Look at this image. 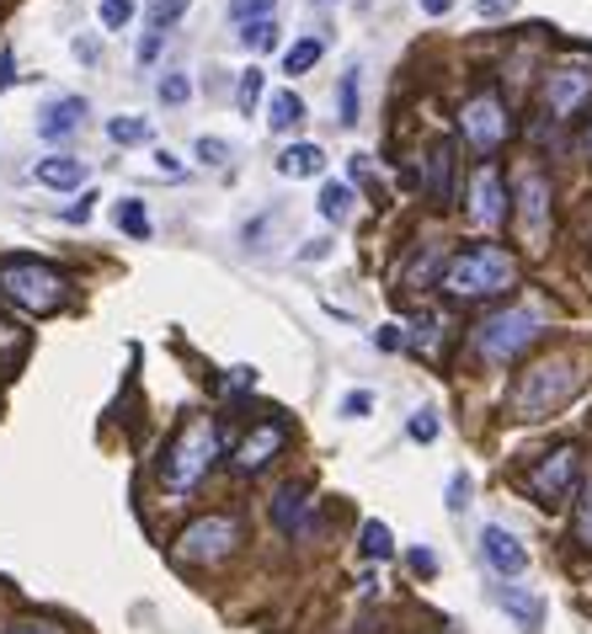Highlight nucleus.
I'll use <instances>...</instances> for the list:
<instances>
[{
  "mask_svg": "<svg viewBox=\"0 0 592 634\" xmlns=\"http://www.w3.org/2000/svg\"><path fill=\"white\" fill-rule=\"evenodd\" d=\"M443 293L448 299H497V293H508L517 283V262L508 245H497V240H475L465 251H454L448 256V267H443Z\"/></svg>",
  "mask_w": 592,
  "mask_h": 634,
  "instance_id": "nucleus-1",
  "label": "nucleus"
},
{
  "mask_svg": "<svg viewBox=\"0 0 592 634\" xmlns=\"http://www.w3.org/2000/svg\"><path fill=\"white\" fill-rule=\"evenodd\" d=\"M219 448H225V442H219V422H214L208 411H193V416L182 422V433L171 437L166 459H160V485H166V496H187V491H197V480L219 464Z\"/></svg>",
  "mask_w": 592,
  "mask_h": 634,
  "instance_id": "nucleus-2",
  "label": "nucleus"
},
{
  "mask_svg": "<svg viewBox=\"0 0 592 634\" xmlns=\"http://www.w3.org/2000/svg\"><path fill=\"white\" fill-rule=\"evenodd\" d=\"M545 325H550L545 304H508V310L486 315L470 331V353L480 357L486 368H508V362H517V357L545 336Z\"/></svg>",
  "mask_w": 592,
  "mask_h": 634,
  "instance_id": "nucleus-3",
  "label": "nucleus"
},
{
  "mask_svg": "<svg viewBox=\"0 0 592 634\" xmlns=\"http://www.w3.org/2000/svg\"><path fill=\"white\" fill-rule=\"evenodd\" d=\"M577 390H582V362H577L571 353H555V357L528 362V368L513 379V395H508V400H513V416L534 422V416L560 411Z\"/></svg>",
  "mask_w": 592,
  "mask_h": 634,
  "instance_id": "nucleus-4",
  "label": "nucleus"
},
{
  "mask_svg": "<svg viewBox=\"0 0 592 634\" xmlns=\"http://www.w3.org/2000/svg\"><path fill=\"white\" fill-rule=\"evenodd\" d=\"M65 293H70V278L48 262H33V256L0 262V299H11L27 315H54L65 304Z\"/></svg>",
  "mask_w": 592,
  "mask_h": 634,
  "instance_id": "nucleus-5",
  "label": "nucleus"
},
{
  "mask_svg": "<svg viewBox=\"0 0 592 634\" xmlns=\"http://www.w3.org/2000/svg\"><path fill=\"white\" fill-rule=\"evenodd\" d=\"M459 134H465V145H470L480 160H491L502 145H508L513 113H508V102H502L497 85H480L475 96H465V107H459Z\"/></svg>",
  "mask_w": 592,
  "mask_h": 634,
  "instance_id": "nucleus-6",
  "label": "nucleus"
},
{
  "mask_svg": "<svg viewBox=\"0 0 592 634\" xmlns=\"http://www.w3.org/2000/svg\"><path fill=\"white\" fill-rule=\"evenodd\" d=\"M523 491L539 502V507H560L582 491V448L577 442H560L550 453H539L528 470H523Z\"/></svg>",
  "mask_w": 592,
  "mask_h": 634,
  "instance_id": "nucleus-7",
  "label": "nucleus"
},
{
  "mask_svg": "<svg viewBox=\"0 0 592 634\" xmlns=\"http://www.w3.org/2000/svg\"><path fill=\"white\" fill-rule=\"evenodd\" d=\"M240 544V522L230 512H208L177 533V560L187 565H219Z\"/></svg>",
  "mask_w": 592,
  "mask_h": 634,
  "instance_id": "nucleus-8",
  "label": "nucleus"
},
{
  "mask_svg": "<svg viewBox=\"0 0 592 634\" xmlns=\"http://www.w3.org/2000/svg\"><path fill=\"white\" fill-rule=\"evenodd\" d=\"M539 96H545V113H550V118L582 113V107L592 102V65H582V59L550 65V70H545V85H539Z\"/></svg>",
  "mask_w": 592,
  "mask_h": 634,
  "instance_id": "nucleus-9",
  "label": "nucleus"
},
{
  "mask_svg": "<svg viewBox=\"0 0 592 634\" xmlns=\"http://www.w3.org/2000/svg\"><path fill=\"white\" fill-rule=\"evenodd\" d=\"M465 208H470V219L480 230H497V224H508V214H513V198H508V176H502V165L497 160H480L470 176V187H465Z\"/></svg>",
  "mask_w": 592,
  "mask_h": 634,
  "instance_id": "nucleus-10",
  "label": "nucleus"
},
{
  "mask_svg": "<svg viewBox=\"0 0 592 634\" xmlns=\"http://www.w3.org/2000/svg\"><path fill=\"white\" fill-rule=\"evenodd\" d=\"M513 214H517V224H523V240H528V245H545V224H550V187H545V176H539L534 165H528V171H517Z\"/></svg>",
  "mask_w": 592,
  "mask_h": 634,
  "instance_id": "nucleus-11",
  "label": "nucleus"
},
{
  "mask_svg": "<svg viewBox=\"0 0 592 634\" xmlns=\"http://www.w3.org/2000/svg\"><path fill=\"white\" fill-rule=\"evenodd\" d=\"M480 560L491 565V576H502V581H517L523 570H528V550H523V539L508 533V528H480Z\"/></svg>",
  "mask_w": 592,
  "mask_h": 634,
  "instance_id": "nucleus-12",
  "label": "nucleus"
},
{
  "mask_svg": "<svg viewBox=\"0 0 592 634\" xmlns=\"http://www.w3.org/2000/svg\"><path fill=\"white\" fill-rule=\"evenodd\" d=\"M283 442H288V427H283V422H262V427H257V433H246V442L236 448V470H240V475L267 470Z\"/></svg>",
  "mask_w": 592,
  "mask_h": 634,
  "instance_id": "nucleus-13",
  "label": "nucleus"
},
{
  "mask_svg": "<svg viewBox=\"0 0 592 634\" xmlns=\"http://www.w3.org/2000/svg\"><path fill=\"white\" fill-rule=\"evenodd\" d=\"M80 123H86V96H59L38 113V134L54 145V139H70Z\"/></svg>",
  "mask_w": 592,
  "mask_h": 634,
  "instance_id": "nucleus-14",
  "label": "nucleus"
},
{
  "mask_svg": "<svg viewBox=\"0 0 592 634\" xmlns=\"http://www.w3.org/2000/svg\"><path fill=\"white\" fill-rule=\"evenodd\" d=\"M497 602L513 613V624H517L523 634H539V630H545V602H539L534 592H523V587H513V581H508V587H497Z\"/></svg>",
  "mask_w": 592,
  "mask_h": 634,
  "instance_id": "nucleus-15",
  "label": "nucleus"
},
{
  "mask_svg": "<svg viewBox=\"0 0 592 634\" xmlns=\"http://www.w3.org/2000/svg\"><path fill=\"white\" fill-rule=\"evenodd\" d=\"M273 522L283 533H305V528H310V496H305V485H283V491H277Z\"/></svg>",
  "mask_w": 592,
  "mask_h": 634,
  "instance_id": "nucleus-16",
  "label": "nucleus"
},
{
  "mask_svg": "<svg viewBox=\"0 0 592 634\" xmlns=\"http://www.w3.org/2000/svg\"><path fill=\"white\" fill-rule=\"evenodd\" d=\"M38 182L54 187V193H76L80 182H86V165L70 155H48V160H38Z\"/></svg>",
  "mask_w": 592,
  "mask_h": 634,
  "instance_id": "nucleus-17",
  "label": "nucleus"
},
{
  "mask_svg": "<svg viewBox=\"0 0 592 634\" xmlns=\"http://www.w3.org/2000/svg\"><path fill=\"white\" fill-rule=\"evenodd\" d=\"M277 171H283V176H320V171H326V150H320V145H288V150L277 155Z\"/></svg>",
  "mask_w": 592,
  "mask_h": 634,
  "instance_id": "nucleus-18",
  "label": "nucleus"
},
{
  "mask_svg": "<svg viewBox=\"0 0 592 634\" xmlns=\"http://www.w3.org/2000/svg\"><path fill=\"white\" fill-rule=\"evenodd\" d=\"M267 123H273L277 134H288V128H299V123H305V102H299L294 91H277L273 102H267Z\"/></svg>",
  "mask_w": 592,
  "mask_h": 634,
  "instance_id": "nucleus-19",
  "label": "nucleus"
},
{
  "mask_svg": "<svg viewBox=\"0 0 592 634\" xmlns=\"http://www.w3.org/2000/svg\"><path fill=\"white\" fill-rule=\"evenodd\" d=\"M320 54H326V43L320 38H299L288 54H283V76H310L320 65Z\"/></svg>",
  "mask_w": 592,
  "mask_h": 634,
  "instance_id": "nucleus-20",
  "label": "nucleus"
},
{
  "mask_svg": "<svg viewBox=\"0 0 592 634\" xmlns=\"http://www.w3.org/2000/svg\"><path fill=\"white\" fill-rule=\"evenodd\" d=\"M348 214H353V187H348V182H326V187H320V219L342 224Z\"/></svg>",
  "mask_w": 592,
  "mask_h": 634,
  "instance_id": "nucleus-21",
  "label": "nucleus"
},
{
  "mask_svg": "<svg viewBox=\"0 0 592 634\" xmlns=\"http://www.w3.org/2000/svg\"><path fill=\"white\" fill-rule=\"evenodd\" d=\"M433 176H428V193H433V203H448V171H454V145H437L433 155Z\"/></svg>",
  "mask_w": 592,
  "mask_h": 634,
  "instance_id": "nucleus-22",
  "label": "nucleus"
},
{
  "mask_svg": "<svg viewBox=\"0 0 592 634\" xmlns=\"http://www.w3.org/2000/svg\"><path fill=\"white\" fill-rule=\"evenodd\" d=\"M118 230L134 240H150V214H145V203L139 198H123L118 203Z\"/></svg>",
  "mask_w": 592,
  "mask_h": 634,
  "instance_id": "nucleus-23",
  "label": "nucleus"
},
{
  "mask_svg": "<svg viewBox=\"0 0 592 634\" xmlns=\"http://www.w3.org/2000/svg\"><path fill=\"white\" fill-rule=\"evenodd\" d=\"M363 555L368 560H390L395 555V533L385 522H363Z\"/></svg>",
  "mask_w": 592,
  "mask_h": 634,
  "instance_id": "nucleus-24",
  "label": "nucleus"
},
{
  "mask_svg": "<svg viewBox=\"0 0 592 634\" xmlns=\"http://www.w3.org/2000/svg\"><path fill=\"white\" fill-rule=\"evenodd\" d=\"M571 539L592 550V485L588 491H577V517H571Z\"/></svg>",
  "mask_w": 592,
  "mask_h": 634,
  "instance_id": "nucleus-25",
  "label": "nucleus"
},
{
  "mask_svg": "<svg viewBox=\"0 0 592 634\" xmlns=\"http://www.w3.org/2000/svg\"><path fill=\"white\" fill-rule=\"evenodd\" d=\"M107 139H113V145H145V139H150V123L145 118H113L107 123Z\"/></svg>",
  "mask_w": 592,
  "mask_h": 634,
  "instance_id": "nucleus-26",
  "label": "nucleus"
},
{
  "mask_svg": "<svg viewBox=\"0 0 592 634\" xmlns=\"http://www.w3.org/2000/svg\"><path fill=\"white\" fill-rule=\"evenodd\" d=\"M187 96H193V80L182 76V70H171V76H160V102H166V107H182Z\"/></svg>",
  "mask_w": 592,
  "mask_h": 634,
  "instance_id": "nucleus-27",
  "label": "nucleus"
},
{
  "mask_svg": "<svg viewBox=\"0 0 592 634\" xmlns=\"http://www.w3.org/2000/svg\"><path fill=\"white\" fill-rule=\"evenodd\" d=\"M240 43H246V48H257V54H262V48H273V43H277V22H273V16H267V22H246V27H240Z\"/></svg>",
  "mask_w": 592,
  "mask_h": 634,
  "instance_id": "nucleus-28",
  "label": "nucleus"
},
{
  "mask_svg": "<svg viewBox=\"0 0 592 634\" xmlns=\"http://www.w3.org/2000/svg\"><path fill=\"white\" fill-rule=\"evenodd\" d=\"M273 5H277V0H230V16H236L240 27H246V22H267V16H273Z\"/></svg>",
  "mask_w": 592,
  "mask_h": 634,
  "instance_id": "nucleus-29",
  "label": "nucleus"
},
{
  "mask_svg": "<svg viewBox=\"0 0 592 634\" xmlns=\"http://www.w3.org/2000/svg\"><path fill=\"white\" fill-rule=\"evenodd\" d=\"M236 102H240V113H257V102H262V70H246V76H240Z\"/></svg>",
  "mask_w": 592,
  "mask_h": 634,
  "instance_id": "nucleus-30",
  "label": "nucleus"
},
{
  "mask_svg": "<svg viewBox=\"0 0 592 634\" xmlns=\"http://www.w3.org/2000/svg\"><path fill=\"white\" fill-rule=\"evenodd\" d=\"M406 433L417 437V442H433V437H437V411H433V405H422V411L406 422Z\"/></svg>",
  "mask_w": 592,
  "mask_h": 634,
  "instance_id": "nucleus-31",
  "label": "nucleus"
},
{
  "mask_svg": "<svg viewBox=\"0 0 592 634\" xmlns=\"http://www.w3.org/2000/svg\"><path fill=\"white\" fill-rule=\"evenodd\" d=\"M128 16H134V0H102V27H107V33L128 27Z\"/></svg>",
  "mask_w": 592,
  "mask_h": 634,
  "instance_id": "nucleus-32",
  "label": "nucleus"
},
{
  "mask_svg": "<svg viewBox=\"0 0 592 634\" xmlns=\"http://www.w3.org/2000/svg\"><path fill=\"white\" fill-rule=\"evenodd\" d=\"M182 11H187V0H150V27H160V33H166V27H171Z\"/></svg>",
  "mask_w": 592,
  "mask_h": 634,
  "instance_id": "nucleus-33",
  "label": "nucleus"
},
{
  "mask_svg": "<svg viewBox=\"0 0 592 634\" xmlns=\"http://www.w3.org/2000/svg\"><path fill=\"white\" fill-rule=\"evenodd\" d=\"M357 123V70L342 76V128H353Z\"/></svg>",
  "mask_w": 592,
  "mask_h": 634,
  "instance_id": "nucleus-34",
  "label": "nucleus"
},
{
  "mask_svg": "<svg viewBox=\"0 0 592 634\" xmlns=\"http://www.w3.org/2000/svg\"><path fill=\"white\" fill-rule=\"evenodd\" d=\"M470 507V475L459 470V475L448 480V512H465Z\"/></svg>",
  "mask_w": 592,
  "mask_h": 634,
  "instance_id": "nucleus-35",
  "label": "nucleus"
},
{
  "mask_svg": "<svg viewBox=\"0 0 592 634\" xmlns=\"http://www.w3.org/2000/svg\"><path fill=\"white\" fill-rule=\"evenodd\" d=\"M197 160H203V165H225V160H230L225 139H208V134H203V139H197Z\"/></svg>",
  "mask_w": 592,
  "mask_h": 634,
  "instance_id": "nucleus-36",
  "label": "nucleus"
},
{
  "mask_svg": "<svg viewBox=\"0 0 592 634\" xmlns=\"http://www.w3.org/2000/svg\"><path fill=\"white\" fill-rule=\"evenodd\" d=\"M160 43H166V33H160V27H150V33H145V43H139V65H156Z\"/></svg>",
  "mask_w": 592,
  "mask_h": 634,
  "instance_id": "nucleus-37",
  "label": "nucleus"
},
{
  "mask_svg": "<svg viewBox=\"0 0 592 634\" xmlns=\"http://www.w3.org/2000/svg\"><path fill=\"white\" fill-rule=\"evenodd\" d=\"M406 565H411L417 576H433V570H437V555H433V550H411V555H406Z\"/></svg>",
  "mask_w": 592,
  "mask_h": 634,
  "instance_id": "nucleus-38",
  "label": "nucleus"
},
{
  "mask_svg": "<svg viewBox=\"0 0 592 634\" xmlns=\"http://www.w3.org/2000/svg\"><path fill=\"white\" fill-rule=\"evenodd\" d=\"M368 405H374V395H368V390H353V395L342 400V416H368Z\"/></svg>",
  "mask_w": 592,
  "mask_h": 634,
  "instance_id": "nucleus-39",
  "label": "nucleus"
},
{
  "mask_svg": "<svg viewBox=\"0 0 592 634\" xmlns=\"http://www.w3.org/2000/svg\"><path fill=\"white\" fill-rule=\"evenodd\" d=\"M5 634H59L54 624H38V619H27V624H11Z\"/></svg>",
  "mask_w": 592,
  "mask_h": 634,
  "instance_id": "nucleus-40",
  "label": "nucleus"
},
{
  "mask_svg": "<svg viewBox=\"0 0 592 634\" xmlns=\"http://www.w3.org/2000/svg\"><path fill=\"white\" fill-rule=\"evenodd\" d=\"M513 0H480V16H508Z\"/></svg>",
  "mask_w": 592,
  "mask_h": 634,
  "instance_id": "nucleus-41",
  "label": "nucleus"
},
{
  "mask_svg": "<svg viewBox=\"0 0 592 634\" xmlns=\"http://www.w3.org/2000/svg\"><path fill=\"white\" fill-rule=\"evenodd\" d=\"M448 5H454V0H422V11H428V16H443Z\"/></svg>",
  "mask_w": 592,
  "mask_h": 634,
  "instance_id": "nucleus-42",
  "label": "nucleus"
},
{
  "mask_svg": "<svg viewBox=\"0 0 592 634\" xmlns=\"http://www.w3.org/2000/svg\"><path fill=\"white\" fill-rule=\"evenodd\" d=\"M11 85V54H0V91Z\"/></svg>",
  "mask_w": 592,
  "mask_h": 634,
  "instance_id": "nucleus-43",
  "label": "nucleus"
},
{
  "mask_svg": "<svg viewBox=\"0 0 592 634\" xmlns=\"http://www.w3.org/2000/svg\"><path fill=\"white\" fill-rule=\"evenodd\" d=\"M588 155H592V123H588Z\"/></svg>",
  "mask_w": 592,
  "mask_h": 634,
  "instance_id": "nucleus-44",
  "label": "nucleus"
}]
</instances>
